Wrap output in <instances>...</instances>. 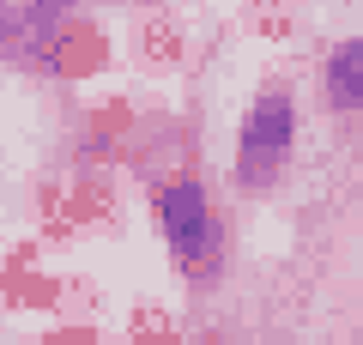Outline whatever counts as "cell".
Wrapping results in <instances>:
<instances>
[{
  "mask_svg": "<svg viewBox=\"0 0 363 345\" xmlns=\"http://www.w3.org/2000/svg\"><path fill=\"white\" fill-rule=\"evenodd\" d=\"M157 230H164L169 255H176V267L188 273V279H212L224 261V224H218V206H212V194L200 188L194 176L169 182L164 194H157Z\"/></svg>",
  "mask_w": 363,
  "mask_h": 345,
  "instance_id": "1",
  "label": "cell"
},
{
  "mask_svg": "<svg viewBox=\"0 0 363 345\" xmlns=\"http://www.w3.org/2000/svg\"><path fill=\"white\" fill-rule=\"evenodd\" d=\"M291 146H297L291 91H260L242 115V133H236V182L242 188H272L291 164Z\"/></svg>",
  "mask_w": 363,
  "mask_h": 345,
  "instance_id": "2",
  "label": "cell"
},
{
  "mask_svg": "<svg viewBox=\"0 0 363 345\" xmlns=\"http://www.w3.org/2000/svg\"><path fill=\"white\" fill-rule=\"evenodd\" d=\"M321 85H327V103L339 115H363V37L339 43L321 67Z\"/></svg>",
  "mask_w": 363,
  "mask_h": 345,
  "instance_id": "3",
  "label": "cell"
},
{
  "mask_svg": "<svg viewBox=\"0 0 363 345\" xmlns=\"http://www.w3.org/2000/svg\"><path fill=\"white\" fill-rule=\"evenodd\" d=\"M0 13H6V0H0Z\"/></svg>",
  "mask_w": 363,
  "mask_h": 345,
  "instance_id": "4",
  "label": "cell"
}]
</instances>
